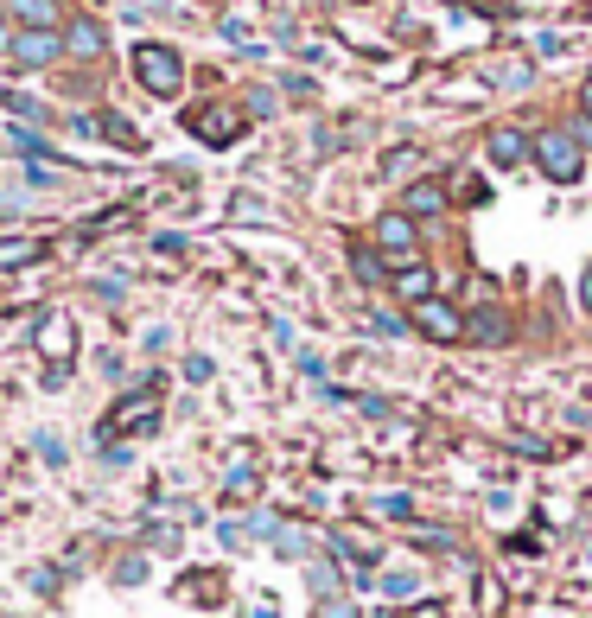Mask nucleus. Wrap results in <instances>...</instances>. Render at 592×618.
Segmentation results:
<instances>
[{
  "label": "nucleus",
  "mask_w": 592,
  "mask_h": 618,
  "mask_svg": "<svg viewBox=\"0 0 592 618\" xmlns=\"http://www.w3.org/2000/svg\"><path fill=\"white\" fill-rule=\"evenodd\" d=\"M153 427H160V376H147V389L121 396L96 421V446H121V434H153Z\"/></svg>",
  "instance_id": "obj_1"
},
{
  "label": "nucleus",
  "mask_w": 592,
  "mask_h": 618,
  "mask_svg": "<svg viewBox=\"0 0 592 618\" xmlns=\"http://www.w3.org/2000/svg\"><path fill=\"white\" fill-rule=\"evenodd\" d=\"M535 166H542L554 185H573V179L586 173V147H580V134H573V128L535 134Z\"/></svg>",
  "instance_id": "obj_2"
},
{
  "label": "nucleus",
  "mask_w": 592,
  "mask_h": 618,
  "mask_svg": "<svg viewBox=\"0 0 592 618\" xmlns=\"http://www.w3.org/2000/svg\"><path fill=\"white\" fill-rule=\"evenodd\" d=\"M134 77L147 96H179L185 90V64L172 45H134Z\"/></svg>",
  "instance_id": "obj_3"
},
{
  "label": "nucleus",
  "mask_w": 592,
  "mask_h": 618,
  "mask_svg": "<svg viewBox=\"0 0 592 618\" xmlns=\"http://www.w3.org/2000/svg\"><path fill=\"white\" fill-rule=\"evenodd\" d=\"M64 58V32L58 26H26L13 32V64H26V71H45V64Z\"/></svg>",
  "instance_id": "obj_4"
},
{
  "label": "nucleus",
  "mask_w": 592,
  "mask_h": 618,
  "mask_svg": "<svg viewBox=\"0 0 592 618\" xmlns=\"http://www.w3.org/2000/svg\"><path fill=\"white\" fill-rule=\"evenodd\" d=\"M376 249L389 255V262H414L421 255V230H414V217L408 211H389V217H376Z\"/></svg>",
  "instance_id": "obj_5"
},
{
  "label": "nucleus",
  "mask_w": 592,
  "mask_h": 618,
  "mask_svg": "<svg viewBox=\"0 0 592 618\" xmlns=\"http://www.w3.org/2000/svg\"><path fill=\"white\" fill-rule=\"evenodd\" d=\"M185 128L198 134L204 147H230L236 134H242V115L230 109V102H211V109H191V115H185Z\"/></svg>",
  "instance_id": "obj_6"
},
{
  "label": "nucleus",
  "mask_w": 592,
  "mask_h": 618,
  "mask_svg": "<svg viewBox=\"0 0 592 618\" xmlns=\"http://www.w3.org/2000/svg\"><path fill=\"white\" fill-rule=\"evenodd\" d=\"M414 332L440 338V345H459V338H465V313L452 300H421V306H414Z\"/></svg>",
  "instance_id": "obj_7"
},
{
  "label": "nucleus",
  "mask_w": 592,
  "mask_h": 618,
  "mask_svg": "<svg viewBox=\"0 0 592 618\" xmlns=\"http://www.w3.org/2000/svg\"><path fill=\"white\" fill-rule=\"evenodd\" d=\"M32 345L45 351V364H71V351H77V325H71V313H45L39 325H32Z\"/></svg>",
  "instance_id": "obj_8"
},
{
  "label": "nucleus",
  "mask_w": 592,
  "mask_h": 618,
  "mask_svg": "<svg viewBox=\"0 0 592 618\" xmlns=\"http://www.w3.org/2000/svg\"><path fill=\"white\" fill-rule=\"evenodd\" d=\"M529 134H522V128H491V134H484V153H491V166H522V160H529Z\"/></svg>",
  "instance_id": "obj_9"
},
{
  "label": "nucleus",
  "mask_w": 592,
  "mask_h": 618,
  "mask_svg": "<svg viewBox=\"0 0 592 618\" xmlns=\"http://www.w3.org/2000/svg\"><path fill=\"white\" fill-rule=\"evenodd\" d=\"M102 45L109 39H102V26L90 20V13H77V20L64 26V51H71V58H102Z\"/></svg>",
  "instance_id": "obj_10"
},
{
  "label": "nucleus",
  "mask_w": 592,
  "mask_h": 618,
  "mask_svg": "<svg viewBox=\"0 0 592 618\" xmlns=\"http://www.w3.org/2000/svg\"><path fill=\"white\" fill-rule=\"evenodd\" d=\"M45 236H0V268H32V262H45Z\"/></svg>",
  "instance_id": "obj_11"
},
{
  "label": "nucleus",
  "mask_w": 592,
  "mask_h": 618,
  "mask_svg": "<svg viewBox=\"0 0 592 618\" xmlns=\"http://www.w3.org/2000/svg\"><path fill=\"white\" fill-rule=\"evenodd\" d=\"M395 294H402V300H414V306H421V300H433V268L408 262L402 274H395Z\"/></svg>",
  "instance_id": "obj_12"
},
{
  "label": "nucleus",
  "mask_w": 592,
  "mask_h": 618,
  "mask_svg": "<svg viewBox=\"0 0 592 618\" xmlns=\"http://www.w3.org/2000/svg\"><path fill=\"white\" fill-rule=\"evenodd\" d=\"M370 510H376V517H389V523H421V510H414V497H408V491H382Z\"/></svg>",
  "instance_id": "obj_13"
},
{
  "label": "nucleus",
  "mask_w": 592,
  "mask_h": 618,
  "mask_svg": "<svg viewBox=\"0 0 592 618\" xmlns=\"http://www.w3.org/2000/svg\"><path fill=\"white\" fill-rule=\"evenodd\" d=\"M96 134H109V141H115V147H128V153H141V134H134L128 122H121V115H115V109H102V122H96Z\"/></svg>",
  "instance_id": "obj_14"
},
{
  "label": "nucleus",
  "mask_w": 592,
  "mask_h": 618,
  "mask_svg": "<svg viewBox=\"0 0 592 618\" xmlns=\"http://www.w3.org/2000/svg\"><path fill=\"white\" fill-rule=\"evenodd\" d=\"M440 204H446V192H440L433 179H421V185L408 192V217H427V211H440Z\"/></svg>",
  "instance_id": "obj_15"
},
{
  "label": "nucleus",
  "mask_w": 592,
  "mask_h": 618,
  "mask_svg": "<svg viewBox=\"0 0 592 618\" xmlns=\"http://www.w3.org/2000/svg\"><path fill=\"white\" fill-rule=\"evenodd\" d=\"M7 7L20 13L26 26H51V20H58V0H7Z\"/></svg>",
  "instance_id": "obj_16"
},
{
  "label": "nucleus",
  "mask_w": 592,
  "mask_h": 618,
  "mask_svg": "<svg viewBox=\"0 0 592 618\" xmlns=\"http://www.w3.org/2000/svg\"><path fill=\"white\" fill-rule=\"evenodd\" d=\"M0 102H7L20 122H45V102H32V96H20V90H0Z\"/></svg>",
  "instance_id": "obj_17"
},
{
  "label": "nucleus",
  "mask_w": 592,
  "mask_h": 618,
  "mask_svg": "<svg viewBox=\"0 0 592 618\" xmlns=\"http://www.w3.org/2000/svg\"><path fill=\"white\" fill-rule=\"evenodd\" d=\"M351 268H357V281H370V287L382 281V262H376L370 249H351Z\"/></svg>",
  "instance_id": "obj_18"
},
{
  "label": "nucleus",
  "mask_w": 592,
  "mask_h": 618,
  "mask_svg": "<svg viewBox=\"0 0 592 618\" xmlns=\"http://www.w3.org/2000/svg\"><path fill=\"white\" fill-rule=\"evenodd\" d=\"M32 446H39V459H51V466H64V459H71V453H64V440H58V434H39Z\"/></svg>",
  "instance_id": "obj_19"
},
{
  "label": "nucleus",
  "mask_w": 592,
  "mask_h": 618,
  "mask_svg": "<svg viewBox=\"0 0 592 618\" xmlns=\"http://www.w3.org/2000/svg\"><path fill=\"white\" fill-rule=\"evenodd\" d=\"M7 147H13V153H45V141H39L32 128H13V134H7Z\"/></svg>",
  "instance_id": "obj_20"
},
{
  "label": "nucleus",
  "mask_w": 592,
  "mask_h": 618,
  "mask_svg": "<svg viewBox=\"0 0 592 618\" xmlns=\"http://www.w3.org/2000/svg\"><path fill=\"white\" fill-rule=\"evenodd\" d=\"M312 618H357V606H351V599H319V612H312Z\"/></svg>",
  "instance_id": "obj_21"
},
{
  "label": "nucleus",
  "mask_w": 592,
  "mask_h": 618,
  "mask_svg": "<svg viewBox=\"0 0 592 618\" xmlns=\"http://www.w3.org/2000/svg\"><path fill=\"white\" fill-rule=\"evenodd\" d=\"M115 580H121V587H134V580H147V561H141V555H128V561L115 568Z\"/></svg>",
  "instance_id": "obj_22"
},
{
  "label": "nucleus",
  "mask_w": 592,
  "mask_h": 618,
  "mask_svg": "<svg viewBox=\"0 0 592 618\" xmlns=\"http://www.w3.org/2000/svg\"><path fill=\"white\" fill-rule=\"evenodd\" d=\"M382 593H389V599H402V593H414V574L402 568V574H382Z\"/></svg>",
  "instance_id": "obj_23"
},
{
  "label": "nucleus",
  "mask_w": 592,
  "mask_h": 618,
  "mask_svg": "<svg viewBox=\"0 0 592 618\" xmlns=\"http://www.w3.org/2000/svg\"><path fill=\"white\" fill-rule=\"evenodd\" d=\"M185 376H191V383H211L217 364H211V357H185Z\"/></svg>",
  "instance_id": "obj_24"
},
{
  "label": "nucleus",
  "mask_w": 592,
  "mask_h": 618,
  "mask_svg": "<svg viewBox=\"0 0 592 618\" xmlns=\"http://www.w3.org/2000/svg\"><path fill=\"white\" fill-rule=\"evenodd\" d=\"M172 345V332H166V325H147V338H141V351H166Z\"/></svg>",
  "instance_id": "obj_25"
},
{
  "label": "nucleus",
  "mask_w": 592,
  "mask_h": 618,
  "mask_svg": "<svg viewBox=\"0 0 592 618\" xmlns=\"http://www.w3.org/2000/svg\"><path fill=\"white\" fill-rule=\"evenodd\" d=\"M306 580H312V593H325V599H332V568H306Z\"/></svg>",
  "instance_id": "obj_26"
},
{
  "label": "nucleus",
  "mask_w": 592,
  "mask_h": 618,
  "mask_svg": "<svg viewBox=\"0 0 592 618\" xmlns=\"http://www.w3.org/2000/svg\"><path fill=\"white\" fill-rule=\"evenodd\" d=\"M408 618H440V599H421V606H414Z\"/></svg>",
  "instance_id": "obj_27"
},
{
  "label": "nucleus",
  "mask_w": 592,
  "mask_h": 618,
  "mask_svg": "<svg viewBox=\"0 0 592 618\" xmlns=\"http://www.w3.org/2000/svg\"><path fill=\"white\" fill-rule=\"evenodd\" d=\"M0 51H13V26H7V13H0Z\"/></svg>",
  "instance_id": "obj_28"
},
{
  "label": "nucleus",
  "mask_w": 592,
  "mask_h": 618,
  "mask_svg": "<svg viewBox=\"0 0 592 618\" xmlns=\"http://www.w3.org/2000/svg\"><path fill=\"white\" fill-rule=\"evenodd\" d=\"M249 618H274V606H268V599H261V606H255V612H249Z\"/></svg>",
  "instance_id": "obj_29"
},
{
  "label": "nucleus",
  "mask_w": 592,
  "mask_h": 618,
  "mask_svg": "<svg viewBox=\"0 0 592 618\" xmlns=\"http://www.w3.org/2000/svg\"><path fill=\"white\" fill-rule=\"evenodd\" d=\"M580 294H586V306H592V268H586V281H580Z\"/></svg>",
  "instance_id": "obj_30"
},
{
  "label": "nucleus",
  "mask_w": 592,
  "mask_h": 618,
  "mask_svg": "<svg viewBox=\"0 0 592 618\" xmlns=\"http://www.w3.org/2000/svg\"><path fill=\"white\" fill-rule=\"evenodd\" d=\"M580 102H586V115H592V77H586V90H580Z\"/></svg>",
  "instance_id": "obj_31"
}]
</instances>
